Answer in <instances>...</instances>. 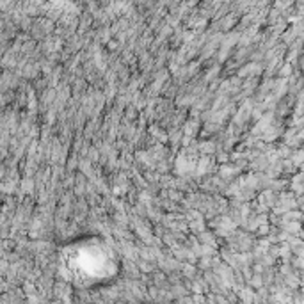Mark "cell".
<instances>
[{
  "instance_id": "cell-1",
  "label": "cell",
  "mask_w": 304,
  "mask_h": 304,
  "mask_svg": "<svg viewBox=\"0 0 304 304\" xmlns=\"http://www.w3.org/2000/svg\"><path fill=\"white\" fill-rule=\"evenodd\" d=\"M66 278L82 290L105 287L119 274V258L100 235H85L66 244L61 251Z\"/></svg>"
}]
</instances>
